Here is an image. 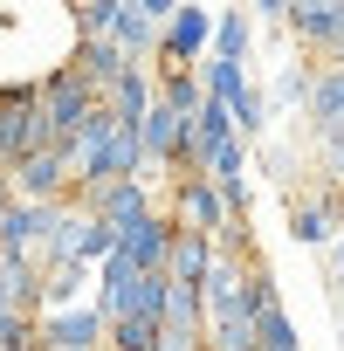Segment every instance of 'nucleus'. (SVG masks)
<instances>
[{
  "mask_svg": "<svg viewBox=\"0 0 344 351\" xmlns=\"http://www.w3.org/2000/svg\"><path fill=\"white\" fill-rule=\"evenodd\" d=\"M172 241H180V221H172V214H145V221H131L117 234V262H131L138 276H165Z\"/></svg>",
  "mask_w": 344,
  "mask_h": 351,
  "instance_id": "423d86ee",
  "label": "nucleus"
},
{
  "mask_svg": "<svg viewBox=\"0 0 344 351\" xmlns=\"http://www.w3.org/2000/svg\"><path fill=\"white\" fill-rule=\"evenodd\" d=\"M282 28H289L303 49L337 56V49H344V0H296V8L282 14Z\"/></svg>",
  "mask_w": 344,
  "mask_h": 351,
  "instance_id": "1a4fd4ad",
  "label": "nucleus"
},
{
  "mask_svg": "<svg viewBox=\"0 0 344 351\" xmlns=\"http://www.w3.org/2000/svg\"><path fill=\"white\" fill-rule=\"evenodd\" d=\"M117 8H124V0H90V8H76L83 42H110V35H117Z\"/></svg>",
  "mask_w": 344,
  "mask_h": 351,
  "instance_id": "4be33fe9",
  "label": "nucleus"
},
{
  "mask_svg": "<svg viewBox=\"0 0 344 351\" xmlns=\"http://www.w3.org/2000/svg\"><path fill=\"white\" fill-rule=\"evenodd\" d=\"M289 234L310 241V248H323V241L337 234V200H330V193H323V200H296V207H289Z\"/></svg>",
  "mask_w": 344,
  "mask_h": 351,
  "instance_id": "2eb2a0df",
  "label": "nucleus"
},
{
  "mask_svg": "<svg viewBox=\"0 0 344 351\" xmlns=\"http://www.w3.org/2000/svg\"><path fill=\"white\" fill-rule=\"evenodd\" d=\"M172 221L186 234H207V241H228V228H234V214H228V200L207 172H180L172 180Z\"/></svg>",
  "mask_w": 344,
  "mask_h": 351,
  "instance_id": "7ed1b4c3",
  "label": "nucleus"
},
{
  "mask_svg": "<svg viewBox=\"0 0 344 351\" xmlns=\"http://www.w3.org/2000/svg\"><path fill=\"white\" fill-rule=\"evenodd\" d=\"M117 255V228H103V221H83V241H76V262L90 269V262H110Z\"/></svg>",
  "mask_w": 344,
  "mask_h": 351,
  "instance_id": "5701e85b",
  "label": "nucleus"
},
{
  "mask_svg": "<svg viewBox=\"0 0 344 351\" xmlns=\"http://www.w3.org/2000/svg\"><path fill=\"white\" fill-rule=\"evenodd\" d=\"M158 104H165V110H180V117H200V104H207L200 69H165V76H158Z\"/></svg>",
  "mask_w": 344,
  "mask_h": 351,
  "instance_id": "dca6fc26",
  "label": "nucleus"
},
{
  "mask_svg": "<svg viewBox=\"0 0 344 351\" xmlns=\"http://www.w3.org/2000/svg\"><path fill=\"white\" fill-rule=\"evenodd\" d=\"M310 117H317V138H344V69H317L310 83Z\"/></svg>",
  "mask_w": 344,
  "mask_h": 351,
  "instance_id": "4468645a",
  "label": "nucleus"
},
{
  "mask_svg": "<svg viewBox=\"0 0 344 351\" xmlns=\"http://www.w3.org/2000/svg\"><path fill=\"white\" fill-rule=\"evenodd\" d=\"M248 14H214V62H248Z\"/></svg>",
  "mask_w": 344,
  "mask_h": 351,
  "instance_id": "a211bd4d",
  "label": "nucleus"
},
{
  "mask_svg": "<svg viewBox=\"0 0 344 351\" xmlns=\"http://www.w3.org/2000/svg\"><path fill=\"white\" fill-rule=\"evenodd\" d=\"M35 90H42V117H49V145H56V152H69V145H76V138L90 131V117H97V104H103V97H97L90 83H83V69H76V62L49 69V76H42Z\"/></svg>",
  "mask_w": 344,
  "mask_h": 351,
  "instance_id": "f257e3e1",
  "label": "nucleus"
},
{
  "mask_svg": "<svg viewBox=\"0 0 344 351\" xmlns=\"http://www.w3.org/2000/svg\"><path fill=\"white\" fill-rule=\"evenodd\" d=\"M76 207H83L90 221H103V228H117V234H124L131 221H145V214H158V207H151V186H145V180H117V186H103V193H83Z\"/></svg>",
  "mask_w": 344,
  "mask_h": 351,
  "instance_id": "9d476101",
  "label": "nucleus"
},
{
  "mask_svg": "<svg viewBox=\"0 0 344 351\" xmlns=\"http://www.w3.org/2000/svg\"><path fill=\"white\" fill-rule=\"evenodd\" d=\"M158 324H207V296L193 289V282H172L165 276V317Z\"/></svg>",
  "mask_w": 344,
  "mask_h": 351,
  "instance_id": "aec40b11",
  "label": "nucleus"
},
{
  "mask_svg": "<svg viewBox=\"0 0 344 351\" xmlns=\"http://www.w3.org/2000/svg\"><path fill=\"white\" fill-rule=\"evenodd\" d=\"M103 351H158V324L151 317H117L103 330Z\"/></svg>",
  "mask_w": 344,
  "mask_h": 351,
  "instance_id": "6ab92c4d",
  "label": "nucleus"
},
{
  "mask_svg": "<svg viewBox=\"0 0 344 351\" xmlns=\"http://www.w3.org/2000/svg\"><path fill=\"white\" fill-rule=\"evenodd\" d=\"M200 83H207V97H214V104H228V110H234V131H241V138H255V131L269 124V104H262V90L248 83V69H241V62H214V56H207V76H200Z\"/></svg>",
  "mask_w": 344,
  "mask_h": 351,
  "instance_id": "39448f33",
  "label": "nucleus"
},
{
  "mask_svg": "<svg viewBox=\"0 0 344 351\" xmlns=\"http://www.w3.org/2000/svg\"><path fill=\"white\" fill-rule=\"evenodd\" d=\"M69 62L83 69V83H90L97 97H110V90H117V76H124V69H138V62H131V56H124L117 42H83V49H76Z\"/></svg>",
  "mask_w": 344,
  "mask_h": 351,
  "instance_id": "f8f14e48",
  "label": "nucleus"
},
{
  "mask_svg": "<svg viewBox=\"0 0 344 351\" xmlns=\"http://www.w3.org/2000/svg\"><path fill=\"white\" fill-rule=\"evenodd\" d=\"M0 262H8V255H0Z\"/></svg>",
  "mask_w": 344,
  "mask_h": 351,
  "instance_id": "a878e982",
  "label": "nucleus"
},
{
  "mask_svg": "<svg viewBox=\"0 0 344 351\" xmlns=\"http://www.w3.org/2000/svg\"><path fill=\"white\" fill-rule=\"evenodd\" d=\"M180 14V0H124L117 8V49L145 69V62H158V42H165V21Z\"/></svg>",
  "mask_w": 344,
  "mask_h": 351,
  "instance_id": "20e7f679",
  "label": "nucleus"
},
{
  "mask_svg": "<svg viewBox=\"0 0 344 351\" xmlns=\"http://www.w3.org/2000/svg\"><path fill=\"white\" fill-rule=\"evenodd\" d=\"M214 262H221V241H207V234H186V228H180V241H172V262H165V276H172V282H193V289H207Z\"/></svg>",
  "mask_w": 344,
  "mask_h": 351,
  "instance_id": "9b49d317",
  "label": "nucleus"
},
{
  "mask_svg": "<svg viewBox=\"0 0 344 351\" xmlns=\"http://www.w3.org/2000/svg\"><path fill=\"white\" fill-rule=\"evenodd\" d=\"M0 351H42V344H0Z\"/></svg>",
  "mask_w": 344,
  "mask_h": 351,
  "instance_id": "b1692460",
  "label": "nucleus"
},
{
  "mask_svg": "<svg viewBox=\"0 0 344 351\" xmlns=\"http://www.w3.org/2000/svg\"><path fill=\"white\" fill-rule=\"evenodd\" d=\"M207 49H214V14L207 8H180L165 21V42H158V76L165 69H193Z\"/></svg>",
  "mask_w": 344,
  "mask_h": 351,
  "instance_id": "0eeeda50",
  "label": "nucleus"
},
{
  "mask_svg": "<svg viewBox=\"0 0 344 351\" xmlns=\"http://www.w3.org/2000/svg\"><path fill=\"white\" fill-rule=\"evenodd\" d=\"M255 351H303V337H296L289 310H269V317L255 324Z\"/></svg>",
  "mask_w": 344,
  "mask_h": 351,
  "instance_id": "412c9836",
  "label": "nucleus"
},
{
  "mask_svg": "<svg viewBox=\"0 0 344 351\" xmlns=\"http://www.w3.org/2000/svg\"><path fill=\"white\" fill-rule=\"evenodd\" d=\"M330 69H344V49H337V56H330Z\"/></svg>",
  "mask_w": 344,
  "mask_h": 351,
  "instance_id": "393cba45",
  "label": "nucleus"
},
{
  "mask_svg": "<svg viewBox=\"0 0 344 351\" xmlns=\"http://www.w3.org/2000/svg\"><path fill=\"white\" fill-rule=\"evenodd\" d=\"M103 104H110V117H117V124H145V110L158 104V76H151V69H124V76H117V90H110Z\"/></svg>",
  "mask_w": 344,
  "mask_h": 351,
  "instance_id": "ddd939ff",
  "label": "nucleus"
},
{
  "mask_svg": "<svg viewBox=\"0 0 344 351\" xmlns=\"http://www.w3.org/2000/svg\"><path fill=\"white\" fill-rule=\"evenodd\" d=\"M103 330H110V317L97 303H76V310L42 317V351H103Z\"/></svg>",
  "mask_w": 344,
  "mask_h": 351,
  "instance_id": "6e6552de",
  "label": "nucleus"
},
{
  "mask_svg": "<svg viewBox=\"0 0 344 351\" xmlns=\"http://www.w3.org/2000/svg\"><path fill=\"white\" fill-rule=\"evenodd\" d=\"M49 145V117H42V90L35 83H21V90H8L0 97V172H14L28 152H42Z\"/></svg>",
  "mask_w": 344,
  "mask_h": 351,
  "instance_id": "f03ea898",
  "label": "nucleus"
},
{
  "mask_svg": "<svg viewBox=\"0 0 344 351\" xmlns=\"http://www.w3.org/2000/svg\"><path fill=\"white\" fill-rule=\"evenodd\" d=\"M83 262H62V269H49L42 276V317H56V310H76L83 303Z\"/></svg>",
  "mask_w": 344,
  "mask_h": 351,
  "instance_id": "f3484780",
  "label": "nucleus"
}]
</instances>
